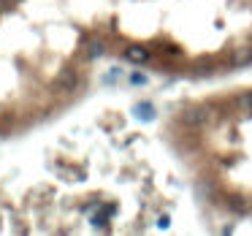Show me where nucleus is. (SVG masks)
Returning <instances> with one entry per match:
<instances>
[{
	"label": "nucleus",
	"instance_id": "obj_1",
	"mask_svg": "<svg viewBox=\"0 0 252 236\" xmlns=\"http://www.w3.org/2000/svg\"><path fill=\"white\" fill-rule=\"evenodd\" d=\"M179 119H182V125H187V128H198V125H204V122H211V112L209 109H190V112H184Z\"/></svg>",
	"mask_w": 252,
	"mask_h": 236
},
{
	"label": "nucleus",
	"instance_id": "obj_2",
	"mask_svg": "<svg viewBox=\"0 0 252 236\" xmlns=\"http://www.w3.org/2000/svg\"><path fill=\"white\" fill-rule=\"evenodd\" d=\"M79 84V73L73 71V68H65V71L57 73V79H54V90H65V93H73Z\"/></svg>",
	"mask_w": 252,
	"mask_h": 236
},
{
	"label": "nucleus",
	"instance_id": "obj_3",
	"mask_svg": "<svg viewBox=\"0 0 252 236\" xmlns=\"http://www.w3.org/2000/svg\"><path fill=\"white\" fill-rule=\"evenodd\" d=\"M133 114H136V119H141V122H152V119L158 117V112H155V106L149 103V100H141V103H136V106H133Z\"/></svg>",
	"mask_w": 252,
	"mask_h": 236
},
{
	"label": "nucleus",
	"instance_id": "obj_4",
	"mask_svg": "<svg viewBox=\"0 0 252 236\" xmlns=\"http://www.w3.org/2000/svg\"><path fill=\"white\" fill-rule=\"evenodd\" d=\"M125 60H128V63H136V65L147 63V60H149V49L147 47H128V49H125Z\"/></svg>",
	"mask_w": 252,
	"mask_h": 236
},
{
	"label": "nucleus",
	"instance_id": "obj_5",
	"mask_svg": "<svg viewBox=\"0 0 252 236\" xmlns=\"http://www.w3.org/2000/svg\"><path fill=\"white\" fill-rule=\"evenodd\" d=\"M103 52H106V44L100 41V38H87V44H84V57H87V60H98Z\"/></svg>",
	"mask_w": 252,
	"mask_h": 236
},
{
	"label": "nucleus",
	"instance_id": "obj_6",
	"mask_svg": "<svg viewBox=\"0 0 252 236\" xmlns=\"http://www.w3.org/2000/svg\"><path fill=\"white\" fill-rule=\"evenodd\" d=\"M225 207H228L233 214H247V212H250V204H247V201L241 198V195H228Z\"/></svg>",
	"mask_w": 252,
	"mask_h": 236
},
{
	"label": "nucleus",
	"instance_id": "obj_7",
	"mask_svg": "<svg viewBox=\"0 0 252 236\" xmlns=\"http://www.w3.org/2000/svg\"><path fill=\"white\" fill-rule=\"evenodd\" d=\"M252 63V47H241V49H233V54H230V65H247Z\"/></svg>",
	"mask_w": 252,
	"mask_h": 236
},
{
	"label": "nucleus",
	"instance_id": "obj_8",
	"mask_svg": "<svg viewBox=\"0 0 252 236\" xmlns=\"http://www.w3.org/2000/svg\"><path fill=\"white\" fill-rule=\"evenodd\" d=\"M236 106L244 109V112H247V109L252 112V90H247V93H241L239 98H236Z\"/></svg>",
	"mask_w": 252,
	"mask_h": 236
},
{
	"label": "nucleus",
	"instance_id": "obj_9",
	"mask_svg": "<svg viewBox=\"0 0 252 236\" xmlns=\"http://www.w3.org/2000/svg\"><path fill=\"white\" fill-rule=\"evenodd\" d=\"M130 84H147V76H144V73H133V76H130Z\"/></svg>",
	"mask_w": 252,
	"mask_h": 236
},
{
	"label": "nucleus",
	"instance_id": "obj_10",
	"mask_svg": "<svg viewBox=\"0 0 252 236\" xmlns=\"http://www.w3.org/2000/svg\"><path fill=\"white\" fill-rule=\"evenodd\" d=\"M163 54H168V57H179V49H176V47H165Z\"/></svg>",
	"mask_w": 252,
	"mask_h": 236
},
{
	"label": "nucleus",
	"instance_id": "obj_11",
	"mask_svg": "<svg viewBox=\"0 0 252 236\" xmlns=\"http://www.w3.org/2000/svg\"><path fill=\"white\" fill-rule=\"evenodd\" d=\"M168 225H171V217H168V214H163V217L158 220V228H168Z\"/></svg>",
	"mask_w": 252,
	"mask_h": 236
}]
</instances>
